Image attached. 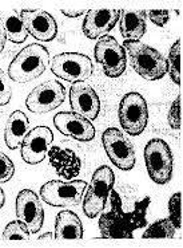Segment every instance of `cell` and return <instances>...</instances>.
<instances>
[{"label": "cell", "mask_w": 183, "mask_h": 248, "mask_svg": "<svg viewBox=\"0 0 183 248\" xmlns=\"http://www.w3.org/2000/svg\"><path fill=\"white\" fill-rule=\"evenodd\" d=\"M109 200H111V211L106 212L99 219V228L102 236L106 239H132V232L146 224V208L149 199L138 202L132 212H123L122 202L118 193L111 190Z\"/></svg>", "instance_id": "obj_1"}, {"label": "cell", "mask_w": 183, "mask_h": 248, "mask_svg": "<svg viewBox=\"0 0 183 248\" xmlns=\"http://www.w3.org/2000/svg\"><path fill=\"white\" fill-rule=\"evenodd\" d=\"M50 52L46 47L32 43L20 50L8 66V75L14 82L27 83L46 71L50 64Z\"/></svg>", "instance_id": "obj_2"}, {"label": "cell", "mask_w": 183, "mask_h": 248, "mask_svg": "<svg viewBox=\"0 0 183 248\" xmlns=\"http://www.w3.org/2000/svg\"><path fill=\"white\" fill-rule=\"evenodd\" d=\"M122 47L128 55L132 69L144 79L158 81L167 73L166 59L158 50L142 42L125 41Z\"/></svg>", "instance_id": "obj_3"}, {"label": "cell", "mask_w": 183, "mask_h": 248, "mask_svg": "<svg viewBox=\"0 0 183 248\" xmlns=\"http://www.w3.org/2000/svg\"><path fill=\"white\" fill-rule=\"evenodd\" d=\"M115 183L114 172L107 165L99 167L92 174L90 185L83 195V212L87 217L94 219L100 214L109 202L110 193Z\"/></svg>", "instance_id": "obj_4"}, {"label": "cell", "mask_w": 183, "mask_h": 248, "mask_svg": "<svg viewBox=\"0 0 183 248\" xmlns=\"http://www.w3.org/2000/svg\"><path fill=\"white\" fill-rule=\"evenodd\" d=\"M144 161L150 179L156 184H167L172 176L174 158L170 146L160 139H153L144 148Z\"/></svg>", "instance_id": "obj_5"}, {"label": "cell", "mask_w": 183, "mask_h": 248, "mask_svg": "<svg viewBox=\"0 0 183 248\" xmlns=\"http://www.w3.org/2000/svg\"><path fill=\"white\" fill-rule=\"evenodd\" d=\"M87 184L83 180L75 181H60L52 180L40 188V199L51 207H75L79 205L83 200V195Z\"/></svg>", "instance_id": "obj_6"}, {"label": "cell", "mask_w": 183, "mask_h": 248, "mask_svg": "<svg viewBox=\"0 0 183 248\" xmlns=\"http://www.w3.org/2000/svg\"><path fill=\"white\" fill-rule=\"evenodd\" d=\"M50 62L52 74L71 83L87 81L94 71L91 59L80 52H62Z\"/></svg>", "instance_id": "obj_7"}, {"label": "cell", "mask_w": 183, "mask_h": 248, "mask_svg": "<svg viewBox=\"0 0 183 248\" xmlns=\"http://www.w3.org/2000/svg\"><path fill=\"white\" fill-rule=\"evenodd\" d=\"M120 126L130 136H139L147 126L149 108L146 99L137 92L127 93L118 110Z\"/></svg>", "instance_id": "obj_8"}, {"label": "cell", "mask_w": 183, "mask_h": 248, "mask_svg": "<svg viewBox=\"0 0 183 248\" xmlns=\"http://www.w3.org/2000/svg\"><path fill=\"white\" fill-rule=\"evenodd\" d=\"M103 148L115 167L131 170L135 165V150L126 136L116 127L106 129L102 136Z\"/></svg>", "instance_id": "obj_9"}, {"label": "cell", "mask_w": 183, "mask_h": 248, "mask_svg": "<svg viewBox=\"0 0 183 248\" xmlns=\"http://www.w3.org/2000/svg\"><path fill=\"white\" fill-rule=\"evenodd\" d=\"M94 55L98 63L102 64L104 74L110 78H118L125 73L126 52L114 36H103L99 39L94 48Z\"/></svg>", "instance_id": "obj_10"}, {"label": "cell", "mask_w": 183, "mask_h": 248, "mask_svg": "<svg viewBox=\"0 0 183 248\" xmlns=\"http://www.w3.org/2000/svg\"><path fill=\"white\" fill-rule=\"evenodd\" d=\"M66 99V89L57 81H47L36 86L26 99V106L35 114H44L55 110Z\"/></svg>", "instance_id": "obj_11"}, {"label": "cell", "mask_w": 183, "mask_h": 248, "mask_svg": "<svg viewBox=\"0 0 183 248\" xmlns=\"http://www.w3.org/2000/svg\"><path fill=\"white\" fill-rule=\"evenodd\" d=\"M52 141H54V134L50 127L43 125L34 127L32 130H29L20 145L22 158L29 165L40 164L46 158Z\"/></svg>", "instance_id": "obj_12"}, {"label": "cell", "mask_w": 183, "mask_h": 248, "mask_svg": "<svg viewBox=\"0 0 183 248\" xmlns=\"http://www.w3.org/2000/svg\"><path fill=\"white\" fill-rule=\"evenodd\" d=\"M17 220L27 225L29 233H36L42 230L44 221V209L38 195L34 190L23 189L16 197Z\"/></svg>", "instance_id": "obj_13"}, {"label": "cell", "mask_w": 183, "mask_h": 248, "mask_svg": "<svg viewBox=\"0 0 183 248\" xmlns=\"http://www.w3.org/2000/svg\"><path fill=\"white\" fill-rule=\"evenodd\" d=\"M20 20L28 35L42 42H51L56 38L57 24L55 19L44 10H22Z\"/></svg>", "instance_id": "obj_14"}, {"label": "cell", "mask_w": 183, "mask_h": 248, "mask_svg": "<svg viewBox=\"0 0 183 248\" xmlns=\"http://www.w3.org/2000/svg\"><path fill=\"white\" fill-rule=\"evenodd\" d=\"M70 104L74 113L88 121L97 120L100 111V99L97 92L86 82L72 83L70 89Z\"/></svg>", "instance_id": "obj_15"}, {"label": "cell", "mask_w": 183, "mask_h": 248, "mask_svg": "<svg viewBox=\"0 0 183 248\" xmlns=\"http://www.w3.org/2000/svg\"><path fill=\"white\" fill-rule=\"evenodd\" d=\"M54 125L62 134L76 141L87 142L95 137V127L91 121L74 111H60L55 114Z\"/></svg>", "instance_id": "obj_16"}, {"label": "cell", "mask_w": 183, "mask_h": 248, "mask_svg": "<svg viewBox=\"0 0 183 248\" xmlns=\"http://www.w3.org/2000/svg\"><path fill=\"white\" fill-rule=\"evenodd\" d=\"M120 17V10H90L87 11L84 22H83V34L88 39H99L106 36L111 30L114 29L115 24L118 23Z\"/></svg>", "instance_id": "obj_17"}, {"label": "cell", "mask_w": 183, "mask_h": 248, "mask_svg": "<svg viewBox=\"0 0 183 248\" xmlns=\"http://www.w3.org/2000/svg\"><path fill=\"white\" fill-rule=\"evenodd\" d=\"M28 132L29 121L27 116L20 110L12 111V114L7 120L6 130H4V140H6L7 146L11 150L17 149Z\"/></svg>", "instance_id": "obj_18"}, {"label": "cell", "mask_w": 183, "mask_h": 248, "mask_svg": "<svg viewBox=\"0 0 183 248\" xmlns=\"http://www.w3.org/2000/svg\"><path fill=\"white\" fill-rule=\"evenodd\" d=\"M82 237H83V227L79 216L72 211L59 212L55 221L54 239L60 242V240H76Z\"/></svg>", "instance_id": "obj_19"}, {"label": "cell", "mask_w": 183, "mask_h": 248, "mask_svg": "<svg viewBox=\"0 0 183 248\" xmlns=\"http://www.w3.org/2000/svg\"><path fill=\"white\" fill-rule=\"evenodd\" d=\"M120 34L130 42H141L146 32L143 11L120 10Z\"/></svg>", "instance_id": "obj_20"}, {"label": "cell", "mask_w": 183, "mask_h": 248, "mask_svg": "<svg viewBox=\"0 0 183 248\" xmlns=\"http://www.w3.org/2000/svg\"><path fill=\"white\" fill-rule=\"evenodd\" d=\"M3 20H4L7 41H11L12 43L19 45V43H23L27 39L28 32H27V30L24 29L23 23H22L20 17L17 16L16 11H12L11 15L4 17Z\"/></svg>", "instance_id": "obj_21"}, {"label": "cell", "mask_w": 183, "mask_h": 248, "mask_svg": "<svg viewBox=\"0 0 183 248\" xmlns=\"http://www.w3.org/2000/svg\"><path fill=\"white\" fill-rule=\"evenodd\" d=\"M177 228L170 219L156 220L155 223L149 225V228L143 232V239H172L175 236Z\"/></svg>", "instance_id": "obj_22"}, {"label": "cell", "mask_w": 183, "mask_h": 248, "mask_svg": "<svg viewBox=\"0 0 183 248\" xmlns=\"http://www.w3.org/2000/svg\"><path fill=\"white\" fill-rule=\"evenodd\" d=\"M167 73L175 85H181V39H178L170 48L166 59Z\"/></svg>", "instance_id": "obj_23"}, {"label": "cell", "mask_w": 183, "mask_h": 248, "mask_svg": "<svg viewBox=\"0 0 183 248\" xmlns=\"http://www.w3.org/2000/svg\"><path fill=\"white\" fill-rule=\"evenodd\" d=\"M29 231L27 225L22 223L20 220H15L11 221L6 225L4 232H3V237L4 240H24L27 242L29 240Z\"/></svg>", "instance_id": "obj_24"}, {"label": "cell", "mask_w": 183, "mask_h": 248, "mask_svg": "<svg viewBox=\"0 0 183 248\" xmlns=\"http://www.w3.org/2000/svg\"><path fill=\"white\" fill-rule=\"evenodd\" d=\"M169 219L175 228L182 227V212H181V193H174L169 200Z\"/></svg>", "instance_id": "obj_25"}, {"label": "cell", "mask_w": 183, "mask_h": 248, "mask_svg": "<svg viewBox=\"0 0 183 248\" xmlns=\"http://www.w3.org/2000/svg\"><path fill=\"white\" fill-rule=\"evenodd\" d=\"M15 174V165L6 153L0 150V184L8 183Z\"/></svg>", "instance_id": "obj_26"}, {"label": "cell", "mask_w": 183, "mask_h": 248, "mask_svg": "<svg viewBox=\"0 0 183 248\" xmlns=\"http://www.w3.org/2000/svg\"><path fill=\"white\" fill-rule=\"evenodd\" d=\"M167 120H169V125H170L171 129H177L178 130L181 127V95H178L177 99L170 106Z\"/></svg>", "instance_id": "obj_27"}, {"label": "cell", "mask_w": 183, "mask_h": 248, "mask_svg": "<svg viewBox=\"0 0 183 248\" xmlns=\"http://www.w3.org/2000/svg\"><path fill=\"white\" fill-rule=\"evenodd\" d=\"M143 14L158 27H163L170 20V15H171V12L166 10H151V11H143Z\"/></svg>", "instance_id": "obj_28"}, {"label": "cell", "mask_w": 183, "mask_h": 248, "mask_svg": "<svg viewBox=\"0 0 183 248\" xmlns=\"http://www.w3.org/2000/svg\"><path fill=\"white\" fill-rule=\"evenodd\" d=\"M12 97V90L10 83L7 81V77L4 71L0 69V106H4L10 101Z\"/></svg>", "instance_id": "obj_29"}, {"label": "cell", "mask_w": 183, "mask_h": 248, "mask_svg": "<svg viewBox=\"0 0 183 248\" xmlns=\"http://www.w3.org/2000/svg\"><path fill=\"white\" fill-rule=\"evenodd\" d=\"M7 36H6V30H4V20L3 17L0 16V54L3 51V48L6 46Z\"/></svg>", "instance_id": "obj_30"}, {"label": "cell", "mask_w": 183, "mask_h": 248, "mask_svg": "<svg viewBox=\"0 0 183 248\" xmlns=\"http://www.w3.org/2000/svg\"><path fill=\"white\" fill-rule=\"evenodd\" d=\"M60 12L63 14L64 16L67 17H79L82 16V15H86L87 11L86 10H79V11H76V10H60Z\"/></svg>", "instance_id": "obj_31"}, {"label": "cell", "mask_w": 183, "mask_h": 248, "mask_svg": "<svg viewBox=\"0 0 183 248\" xmlns=\"http://www.w3.org/2000/svg\"><path fill=\"white\" fill-rule=\"evenodd\" d=\"M4 202H6V193H4V190L0 188V208H3Z\"/></svg>", "instance_id": "obj_32"}, {"label": "cell", "mask_w": 183, "mask_h": 248, "mask_svg": "<svg viewBox=\"0 0 183 248\" xmlns=\"http://www.w3.org/2000/svg\"><path fill=\"white\" fill-rule=\"evenodd\" d=\"M52 239H54V235H52L51 232H47L44 235L39 236V240H52Z\"/></svg>", "instance_id": "obj_33"}]
</instances>
